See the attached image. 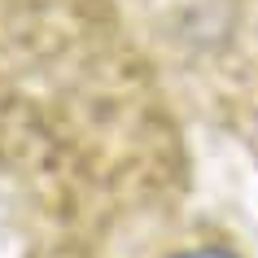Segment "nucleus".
Returning <instances> with one entry per match:
<instances>
[{
    "instance_id": "nucleus-1",
    "label": "nucleus",
    "mask_w": 258,
    "mask_h": 258,
    "mask_svg": "<svg viewBox=\"0 0 258 258\" xmlns=\"http://www.w3.org/2000/svg\"><path fill=\"white\" fill-rule=\"evenodd\" d=\"M175 258H236L232 249H219V245H202V249H184Z\"/></svg>"
}]
</instances>
